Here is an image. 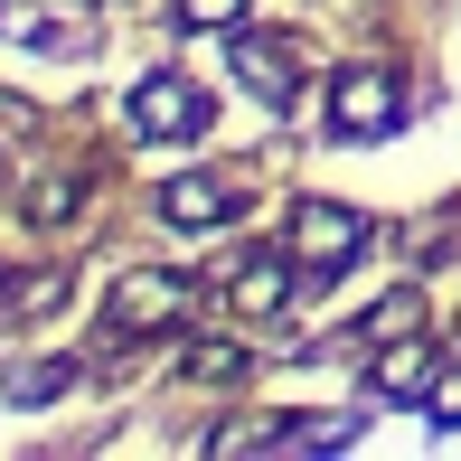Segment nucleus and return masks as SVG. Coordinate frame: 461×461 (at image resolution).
I'll list each match as a JSON object with an SVG mask.
<instances>
[{
  "label": "nucleus",
  "instance_id": "f8f14e48",
  "mask_svg": "<svg viewBox=\"0 0 461 461\" xmlns=\"http://www.w3.org/2000/svg\"><path fill=\"white\" fill-rule=\"evenodd\" d=\"M179 10L198 19V29H207V19H217V29H236V19H245V0H179Z\"/></svg>",
  "mask_w": 461,
  "mask_h": 461
},
{
  "label": "nucleus",
  "instance_id": "39448f33",
  "mask_svg": "<svg viewBox=\"0 0 461 461\" xmlns=\"http://www.w3.org/2000/svg\"><path fill=\"white\" fill-rule=\"evenodd\" d=\"M113 311H122V321H179V311H188V283H170V274H132V283H122L113 292Z\"/></svg>",
  "mask_w": 461,
  "mask_h": 461
},
{
  "label": "nucleus",
  "instance_id": "6e6552de",
  "mask_svg": "<svg viewBox=\"0 0 461 461\" xmlns=\"http://www.w3.org/2000/svg\"><path fill=\"white\" fill-rule=\"evenodd\" d=\"M67 395V358H38V367H10V405H48Z\"/></svg>",
  "mask_w": 461,
  "mask_h": 461
},
{
  "label": "nucleus",
  "instance_id": "20e7f679",
  "mask_svg": "<svg viewBox=\"0 0 461 461\" xmlns=\"http://www.w3.org/2000/svg\"><path fill=\"white\" fill-rule=\"evenodd\" d=\"M330 104H339V132H386V122H395V86H386V76H339Z\"/></svg>",
  "mask_w": 461,
  "mask_h": 461
},
{
  "label": "nucleus",
  "instance_id": "f03ea898",
  "mask_svg": "<svg viewBox=\"0 0 461 461\" xmlns=\"http://www.w3.org/2000/svg\"><path fill=\"white\" fill-rule=\"evenodd\" d=\"M132 132H141V141H179V132H198V95H188L179 76H151V86L132 95Z\"/></svg>",
  "mask_w": 461,
  "mask_h": 461
},
{
  "label": "nucleus",
  "instance_id": "9b49d317",
  "mask_svg": "<svg viewBox=\"0 0 461 461\" xmlns=\"http://www.w3.org/2000/svg\"><path fill=\"white\" fill-rule=\"evenodd\" d=\"M283 292H292V274H283V264H255V274L236 283V302H245V311H274Z\"/></svg>",
  "mask_w": 461,
  "mask_h": 461
},
{
  "label": "nucleus",
  "instance_id": "f257e3e1",
  "mask_svg": "<svg viewBox=\"0 0 461 461\" xmlns=\"http://www.w3.org/2000/svg\"><path fill=\"white\" fill-rule=\"evenodd\" d=\"M358 245H367V226L348 217V207H330V198L292 207V255H302L311 274H339V255H358Z\"/></svg>",
  "mask_w": 461,
  "mask_h": 461
},
{
  "label": "nucleus",
  "instance_id": "423d86ee",
  "mask_svg": "<svg viewBox=\"0 0 461 461\" xmlns=\"http://www.w3.org/2000/svg\"><path fill=\"white\" fill-rule=\"evenodd\" d=\"M236 67H245V86L264 104H292V57H274L264 38H236Z\"/></svg>",
  "mask_w": 461,
  "mask_h": 461
},
{
  "label": "nucleus",
  "instance_id": "0eeeda50",
  "mask_svg": "<svg viewBox=\"0 0 461 461\" xmlns=\"http://www.w3.org/2000/svg\"><path fill=\"white\" fill-rule=\"evenodd\" d=\"M424 367H433V348H424V339L386 348V358H376V395H414V386H424Z\"/></svg>",
  "mask_w": 461,
  "mask_h": 461
},
{
  "label": "nucleus",
  "instance_id": "7ed1b4c3",
  "mask_svg": "<svg viewBox=\"0 0 461 461\" xmlns=\"http://www.w3.org/2000/svg\"><path fill=\"white\" fill-rule=\"evenodd\" d=\"M160 217H170V226H226V217H236V188H226V179H170V188H160Z\"/></svg>",
  "mask_w": 461,
  "mask_h": 461
},
{
  "label": "nucleus",
  "instance_id": "9d476101",
  "mask_svg": "<svg viewBox=\"0 0 461 461\" xmlns=\"http://www.w3.org/2000/svg\"><path fill=\"white\" fill-rule=\"evenodd\" d=\"M367 414H321V424H302V433H283L292 452H330V443H348V433H358Z\"/></svg>",
  "mask_w": 461,
  "mask_h": 461
},
{
  "label": "nucleus",
  "instance_id": "ddd939ff",
  "mask_svg": "<svg viewBox=\"0 0 461 461\" xmlns=\"http://www.w3.org/2000/svg\"><path fill=\"white\" fill-rule=\"evenodd\" d=\"M433 424H461V376H443V386H433Z\"/></svg>",
  "mask_w": 461,
  "mask_h": 461
},
{
  "label": "nucleus",
  "instance_id": "1a4fd4ad",
  "mask_svg": "<svg viewBox=\"0 0 461 461\" xmlns=\"http://www.w3.org/2000/svg\"><path fill=\"white\" fill-rule=\"evenodd\" d=\"M48 302H67V274H19V283H0V311H48Z\"/></svg>",
  "mask_w": 461,
  "mask_h": 461
}]
</instances>
